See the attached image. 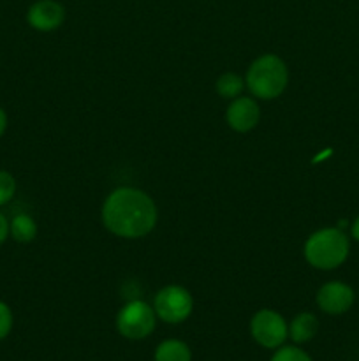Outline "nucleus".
<instances>
[{
  "instance_id": "f257e3e1",
  "label": "nucleus",
  "mask_w": 359,
  "mask_h": 361,
  "mask_svg": "<svg viewBox=\"0 0 359 361\" xmlns=\"http://www.w3.org/2000/svg\"><path fill=\"white\" fill-rule=\"evenodd\" d=\"M102 221L113 235L122 238H141L157 224V208L143 190L120 187L104 201Z\"/></svg>"
},
{
  "instance_id": "4468645a",
  "label": "nucleus",
  "mask_w": 359,
  "mask_h": 361,
  "mask_svg": "<svg viewBox=\"0 0 359 361\" xmlns=\"http://www.w3.org/2000/svg\"><path fill=\"white\" fill-rule=\"evenodd\" d=\"M16 194V180L11 173L0 171V207L9 203Z\"/></svg>"
},
{
  "instance_id": "39448f33",
  "label": "nucleus",
  "mask_w": 359,
  "mask_h": 361,
  "mask_svg": "<svg viewBox=\"0 0 359 361\" xmlns=\"http://www.w3.org/2000/svg\"><path fill=\"white\" fill-rule=\"evenodd\" d=\"M194 298L182 286H168L155 296L153 310L165 323H182L192 314Z\"/></svg>"
},
{
  "instance_id": "2eb2a0df",
  "label": "nucleus",
  "mask_w": 359,
  "mask_h": 361,
  "mask_svg": "<svg viewBox=\"0 0 359 361\" xmlns=\"http://www.w3.org/2000/svg\"><path fill=\"white\" fill-rule=\"evenodd\" d=\"M271 361H312V358L303 349L294 348V345H287V348L278 349L271 356Z\"/></svg>"
},
{
  "instance_id": "6ab92c4d",
  "label": "nucleus",
  "mask_w": 359,
  "mask_h": 361,
  "mask_svg": "<svg viewBox=\"0 0 359 361\" xmlns=\"http://www.w3.org/2000/svg\"><path fill=\"white\" fill-rule=\"evenodd\" d=\"M351 235H352V238H354V240H358V242H359V217L355 219L354 222H352Z\"/></svg>"
},
{
  "instance_id": "dca6fc26",
  "label": "nucleus",
  "mask_w": 359,
  "mask_h": 361,
  "mask_svg": "<svg viewBox=\"0 0 359 361\" xmlns=\"http://www.w3.org/2000/svg\"><path fill=\"white\" fill-rule=\"evenodd\" d=\"M11 330H13V312L7 303L0 302V341H4Z\"/></svg>"
},
{
  "instance_id": "f8f14e48",
  "label": "nucleus",
  "mask_w": 359,
  "mask_h": 361,
  "mask_svg": "<svg viewBox=\"0 0 359 361\" xmlns=\"http://www.w3.org/2000/svg\"><path fill=\"white\" fill-rule=\"evenodd\" d=\"M9 235L13 236L16 242L28 243L35 238L37 235V224L34 219L27 214H20L9 222Z\"/></svg>"
},
{
  "instance_id": "7ed1b4c3",
  "label": "nucleus",
  "mask_w": 359,
  "mask_h": 361,
  "mask_svg": "<svg viewBox=\"0 0 359 361\" xmlns=\"http://www.w3.org/2000/svg\"><path fill=\"white\" fill-rule=\"evenodd\" d=\"M246 87L256 97L270 101L284 94L289 81V71L284 60L277 55H263L250 66L246 73Z\"/></svg>"
},
{
  "instance_id": "6e6552de",
  "label": "nucleus",
  "mask_w": 359,
  "mask_h": 361,
  "mask_svg": "<svg viewBox=\"0 0 359 361\" xmlns=\"http://www.w3.org/2000/svg\"><path fill=\"white\" fill-rule=\"evenodd\" d=\"M65 11L55 0H39L28 9L27 21L39 32H51L63 23Z\"/></svg>"
},
{
  "instance_id": "ddd939ff",
  "label": "nucleus",
  "mask_w": 359,
  "mask_h": 361,
  "mask_svg": "<svg viewBox=\"0 0 359 361\" xmlns=\"http://www.w3.org/2000/svg\"><path fill=\"white\" fill-rule=\"evenodd\" d=\"M243 87H245V83H243L241 78L234 73H225L217 80L218 95H222V97L225 99L238 97V95L243 92Z\"/></svg>"
},
{
  "instance_id": "423d86ee",
  "label": "nucleus",
  "mask_w": 359,
  "mask_h": 361,
  "mask_svg": "<svg viewBox=\"0 0 359 361\" xmlns=\"http://www.w3.org/2000/svg\"><path fill=\"white\" fill-rule=\"evenodd\" d=\"M253 341L266 349H278L289 337V326L284 317L275 310H259L250 321Z\"/></svg>"
},
{
  "instance_id": "f3484780",
  "label": "nucleus",
  "mask_w": 359,
  "mask_h": 361,
  "mask_svg": "<svg viewBox=\"0 0 359 361\" xmlns=\"http://www.w3.org/2000/svg\"><path fill=\"white\" fill-rule=\"evenodd\" d=\"M9 236V221L6 219V215L0 212V245L7 240Z\"/></svg>"
},
{
  "instance_id": "9d476101",
  "label": "nucleus",
  "mask_w": 359,
  "mask_h": 361,
  "mask_svg": "<svg viewBox=\"0 0 359 361\" xmlns=\"http://www.w3.org/2000/svg\"><path fill=\"white\" fill-rule=\"evenodd\" d=\"M319 331V321L313 314L301 312L292 319L291 326H289V337L296 344H305V342L312 341Z\"/></svg>"
},
{
  "instance_id": "f03ea898",
  "label": "nucleus",
  "mask_w": 359,
  "mask_h": 361,
  "mask_svg": "<svg viewBox=\"0 0 359 361\" xmlns=\"http://www.w3.org/2000/svg\"><path fill=\"white\" fill-rule=\"evenodd\" d=\"M351 250L347 235L338 228H324L313 233L305 243V257L317 270H334L345 263Z\"/></svg>"
},
{
  "instance_id": "0eeeda50",
  "label": "nucleus",
  "mask_w": 359,
  "mask_h": 361,
  "mask_svg": "<svg viewBox=\"0 0 359 361\" xmlns=\"http://www.w3.org/2000/svg\"><path fill=\"white\" fill-rule=\"evenodd\" d=\"M354 303V291L344 282H327L317 293V305L331 316L345 314Z\"/></svg>"
},
{
  "instance_id": "9b49d317",
  "label": "nucleus",
  "mask_w": 359,
  "mask_h": 361,
  "mask_svg": "<svg viewBox=\"0 0 359 361\" xmlns=\"http://www.w3.org/2000/svg\"><path fill=\"white\" fill-rule=\"evenodd\" d=\"M155 361H192V353L185 342L169 338L158 344L155 351Z\"/></svg>"
},
{
  "instance_id": "20e7f679",
  "label": "nucleus",
  "mask_w": 359,
  "mask_h": 361,
  "mask_svg": "<svg viewBox=\"0 0 359 361\" xmlns=\"http://www.w3.org/2000/svg\"><path fill=\"white\" fill-rule=\"evenodd\" d=\"M155 310L141 300H132L122 307L116 317V328L129 341L146 338L155 330Z\"/></svg>"
},
{
  "instance_id": "1a4fd4ad",
  "label": "nucleus",
  "mask_w": 359,
  "mask_h": 361,
  "mask_svg": "<svg viewBox=\"0 0 359 361\" xmlns=\"http://www.w3.org/2000/svg\"><path fill=\"white\" fill-rule=\"evenodd\" d=\"M260 109L250 97H236L227 108V123L236 133H248L259 123Z\"/></svg>"
},
{
  "instance_id": "a211bd4d",
  "label": "nucleus",
  "mask_w": 359,
  "mask_h": 361,
  "mask_svg": "<svg viewBox=\"0 0 359 361\" xmlns=\"http://www.w3.org/2000/svg\"><path fill=\"white\" fill-rule=\"evenodd\" d=\"M6 129H7V115L6 111L0 108V137H2V134L6 133Z\"/></svg>"
}]
</instances>
